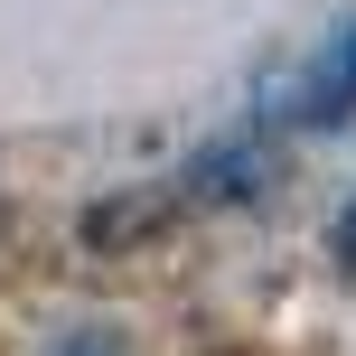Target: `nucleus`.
I'll list each match as a JSON object with an SVG mask.
<instances>
[{
    "instance_id": "7ed1b4c3",
    "label": "nucleus",
    "mask_w": 356,
    "mask_h": 356,
    "mask_svg": "<svg viewBox=\"0 0 356 356\" xmlns=\"http://www.w3.org/2000/svg\"><path fill=\"white\" fill-rule=\"evenodd\" d=\"M56 356H122V338H104V328H75V338H56Z\"/></svg>"
},
{
    "instance_id": "f03ea898",
    "label": "nucleus",
    "mask_w": 356,
    "mask_h": 356,
    "mask_svg": "<svg viewBox=\"0 0 356 356\" xmlns=\"http://www.w3.org/2000/svg\"><path fill=\"white\" fill-rule=\"evenodd\" d=\"M253 178H263V150L234 141V150H207V160L178 178V197H216V207H225V197H253Z\"/></svg>"
},
{
    "instance_id": "20e7f679",
    "label": "nucleus",
    "mask_w": 356,
    "mask_h": 356,
    "mask_svg": "<svg viewBox=\"0 0 356 356\" xmlns=\"http://www.w3.org/2000/svg\"><path fill=\"white\" fill-rule=\"evenodd\" d=\"M328 253H338V272H356V207L338 216V234H328Z\"/></svg>"
},
{
    "instance_id": "f257e3e1",
    "label": "nucleus",
    "mask_w": 356,
    "mask_h": 356,
    "mask_svg": "<svg viewBox=\"0 0 356 356\" xmlns=\"http://www.w3.org/2000/svg\"><path fill=\"white\" fill-rule=\"evenodd\" d=\"M347 113H356V19L309 56L300 94H291V122H300V131H328V122H347Z\"/></svg>"
}]
</instances>
